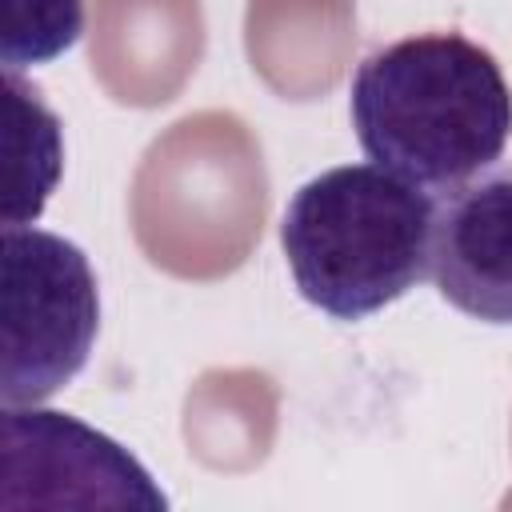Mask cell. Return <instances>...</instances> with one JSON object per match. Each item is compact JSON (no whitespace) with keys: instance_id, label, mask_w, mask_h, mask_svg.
<instances>
[{"instance_id":"1","label":"cell","mask_w":512,"mask_h":512,"mask_svg":"<svg viewBox=\"0 0 512 512\" xmlns=\"http://www.w3.org/2000/svg\"><path fill=\"white\" fill-rule=\"evenodd\" d=\"M348 116L372 164L436 196L504 156L512 88L476 40L416 32L356 64Z\"/></svg>"},{"instance_id":"2","label":"cell","mask_w":512,"mask_h":512,"mask_svg":"<svg viewBox=\"0 0 512 512\" xmlns=\"http://www.w3.org/2000/svg\"><path fill=\"white\" fill-rule=\"evenodd\" d=\"M436 196L380 164H340L292 192L280 248L296 292L332 320H364L432 276Z\"/></svg>"},{"instance_id":"3","label":"cell","mask_w":512,"mask_h":512,"mask_svg":"<svg viewBox=\"0 0 512 512\" xmlns=\"http://www.w3.org/2000/svg\"><path fill=\"white\" fill-rule=\"evenodd\" d=\"M4 296V408L40 404L92 356L100 332V284L80 244L16 224L0 232Z\"/></svg>"},{"instance_id":"4","label":"cell","mask_w":512,"mask_h":512,"mask_svg":"<svg viewBox=\"0 0 512 512\" xmlns=\"http://www.w3.org/2000/svg\"><path fill=\"white\" fill-rule=\"evenodd\" d=\"M4 508H168L152 472L100 428L36 404L0 420Z\"/></svg>"},{"instance_id":"5","label":"cell","mask_w":512,"mask_h":512,"mask_svg":"<svg viewBox=\"0 0 512 512\" xmlns=\"http://www.w3.org/2000/svg\"><path fill=\"white\" fill-rule=\"evenodd\" d=\"M436 292L480 324H512V160H496L436 200Z\"/></svg>"},{"instance_id":"6","label":"cell","mask_w":512,"mask_h":512,"mask_svg":"<svg viewBox=\"0 0 512 512\" xmlns=\"http://www.w3.org/2000/svg\"><path fill=\"white\" fill-rule=\"evenodd\" d=\"M8 88V188H4V228L32 224L60 172H64V136L52 108L40 100V92L12 68H4Z\"/></svg>"},{"instance_id":"7","label":"cell","mask_w":512,"mask_h":512,"mask_svg":"<svg viewBox=\"0 0 512 512\" xmlns=\"http://www.w3.org/2000/svg\"><path fill=\"white\" fill-rule=\"evenodd\" d=\"M84 32V0H4V68H36L64 56Z\"/></svg>"}]
</instances>
